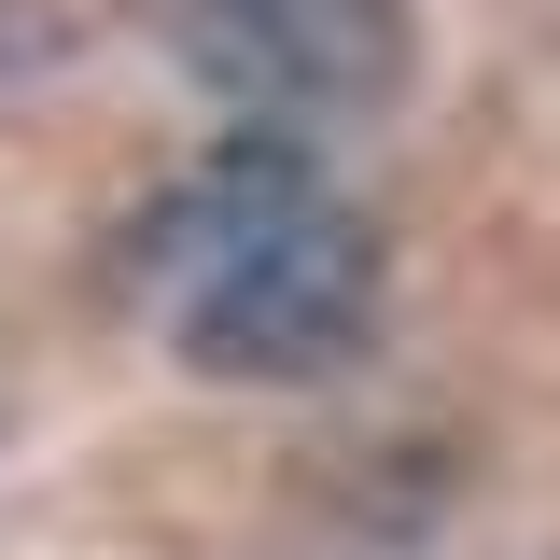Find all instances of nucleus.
Returning <instances> with one entry per match:
<instances>
[{
  "mask_svg": "<svg viewBox=\"0 0 560 560\" xmlns=\"http://www.w3.org/2000/svg\"><path fill=\"white\" fill-rule=\"evenodd\" d=\"M127 267L168 308V350L197 378H337L378 337V224L294 140L197 154L140 210Z\"/></svg>",
  "mask_w": 560,
  "mask_h": 560,
  "instance_id": "f257e3e1",
  "label": "nucleus"
},
{
  "mask_svg": "<svg viewBox=\"0 0 560 560\" xmlns=\"http://www.w3.org/2000/svg\"><path fill=\"white\" fill-rule=\"evenodd\" d=\"M140 28L238 113H378L407 84V0H140Z\"/></svg>",
  "mask_w": 560,
  "mask_h": 560,
  "instance_id": "f03ea898",
  "label": "nucleus"
},
{
  "mask_svg": "<svg viewBox=\"0 0 560 560\" xmlns=\"http://www.w3.org/2000/svg\"><path fill=\"white\" fill-rule=\"evenodd\" d=\"M28 43H43V14H14V0H0V70H28Z\"/></svg>",
  "mask_w": 560,
  "mask_h": 560,
  "instance_id": "7ed1b4c3",
  "label": "nucleus"
}]
</instances>
